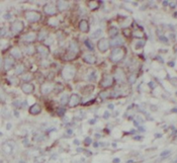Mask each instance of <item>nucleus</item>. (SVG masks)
Masks as SVG:
<instances>
[{"mask_svg": "<svg viewBox=\"0 0 177 163\" xmlns=\"http://www.w3.org/2000/svg\"><path fill=\"white\" fill-rule=\"evenodd\" d=\"M118 162H120V159H118V158H115V159L113 160V163H118Z\"/></svg>", "mask_w": 177, "mask_h": 163, "instance_id": "nucleus-52", "label": "nucleus"}, {"mask_svg": "<svg viewBox=\"0 0 177 163\" xmlns=\"http://www.w3.org/2000/svg\"><path fill=\"white\" fill-rule=\"evenodd\" d=\"M80 102H81V97H80V95L77 94V93H73V94L70 95L68 106L71 108H76V106H79Z\"/></svg>", "mask_w": 177, "mask_h": 163, "instance_id": "nucleus-13", "label": "nucleus"}, {"mask_svg": "<svg viewBox=\"0 0 177 163\" xmlns=\"http://www.w3.org/2000/svg\"><path fill=\"white\" fill-rule=\"evenodd\" d=\"M159 39H160V41H162L163 43H167V42H168V39H167V38H165L164 35H161Z\"/></svg>", "mask_w": 177, "mask_h": 163, "instance_id": "nucleus-48", "label": "nucleus"}, {"mask_svg": "<svg viewBox=\"0 0 177 163\" xmlns=\"http://www.w3.org/2000/svg\"><path fill=\"white\" fill-rule=\"evenodd\" d=\"M101 35H102V30H101V28H98V30H96L95 32H94L92 35H90V38H91V39H96V38L100 37Z\"/></svg>", "mask_w": 177, "mask_h": 163, "instance_id": "nucleus-40", "label": "nucleus"}, {"mask_svg": "<svg viewBox=\"0 0 177 163\" xmlns=\"http://www.w3.org/2000/svg\"><path fill=\"white\" fill-rule=\"evenodd\" d=\"M67 131H68V132H67V133H68L69 135H71V134H73V131H72V130H67Z\"/></svg>", "mask_w": 177, "mask_h": 163, "instance_id": "nucleus-57", "label": "nucleus"}, {"mask_svg": "<svg viewBox=\"0 0 177 163\" xmlns=\"http://www.w3.org/2000/svg\"><path fill=\"white\" fill-rule=\"evenodd\" d=\"M94 147H95V148H97V147H98V144H97V143H94Z\"/></svg>", "mask_w": 177, "mask_h": 163, "instance_id": "nucleus-61", "label": "nucleus"}, {"mask_svg": "<svg viewBox=\"0 0 177 163\" xmlns=\"http://www.w3.org/2000/svg\"><path fill=\"white\" fill-rule=\"evenodd\" d=\"M87 7L90 10H97L100 7V1H96V0H92V1L87 2Z\"/></svg>", "mask_w": 177, "mask_h": 163, "instance_id": "nucleus-27", "label": "nucleus"}, {"mask_svg": "<svg viewBox=\"0 0 177 163\" xmlns=\"http://www.w3.org/2000/svg\"><path fill=\"white\" fill-rule=\"evenodd\" d=\"M9 53H10V56H12L15 60L21 59L22 56H23V53H22V51L18 48V47H13V48H11Z\"/></svg>", "mask_w": 177, "mask_h": 163, "instance_id": "nucleus-19", "label": "nucleus"}, {"mask_svg": "<svg viewBox=\"0 0 177 163\" xmlns=\"http://www.w3.org/2000/svg\"><path fill=\"white\" fill-rule=\"evenodd\" d=\"M22 43L26 45H33L35 41H38V33L35 32H30L25 35H23L21 39Z\"/></svg>", "mask_w": 177, "mask_h": 163, "instance_id": "nucleus-10", "label": "nucleus"}, {"mask_svg": "<svg viewBox=\"0 0 177 163\" xmlns=\"http://www.w3.org/2000/svg\"><path fill=\"white\" fill-rule=\"evenodd\" d=\"M33 78H35V76H33V73L25 72L23 75H21V80L25 83V82H31V80H33Z\"/></svg>", "mask_w": 177, "mask_h": 163, "instance_id": "nucleus-30", "label": "nucleus"}, {"mask_svg": "<svg viewBox=\"0 0 177 163\" xmlns=\"http://www.w3.org/2000/svg\"><path fill=\"white\" fill-rule=\"evenodd\" d=\"M42 11H44V13L46 15L52 17V16H55V15L58 13V8H57V6H56V4L47 3V4H45L44 7H42Z\"/></svg>", "mask_w": 177, "mask_h": 163, "instance_id": "nucleus-8", "label": "nucleus"}, {"mask_svg": "<svg viewBox=\"0 0 177 163\" xmlns=\"http://www.w3.org/2000/svg\"><path fill=\"white\" fill-rule=\"evenodd\" d=\"M8 35V28H5V26H2L0 28V37L1 38H5Z\"/></svg>", "mask_w": 177, "mask_h": 163, "instance_id": "nucleus-38", "label": "nucleus"}, {"mask_svg": "<svg viewBox=\"0 0 177 163\" xmlns=\"http://www.w3.org/2000/svg\"><path fill=\"white\" fill-rule=\"evenodd\" d=\"M64 90V85H63L62 83H60V82H57V83H55V87H54V91H55L56 93L58 92H61V91Z\"/></svg>", "mask_w": 177, "mask_h": 163, "instance_id": "nucleus-37", "label": "nucleus"}, {"mask_svg": "<svg viewBox=\"0 0 177 163\" xmlns=\"http://www.w3.org/2000/svg\"><path fill=\"white\" fill-rule=\"evenodd\" d=\"M2 68L5 72L12 70L13 68H15V59L12 56H6L4 57V59L2 60Z\"/></svg>", "mask_w": 177, "mask_h": 163, "instance_id": "nucleus-6", "label": "nucleus"}, {"mask_svg": "<svg viewBox=\"0 0 177 163\" xmlns=\"http://www.w3.org/2000/svg\"><path fill=\"white\" fill-rule=\"evenodd\" d=\"M14 115L16 116V117H18V116H19L18 115V111H14Z\"/></svg>", "mask_w": 177, "mask_h": 163, "instance_id": "nucleus-60", "label": "nucleus"}, {"mask_svg": "<svg viewBox=\"0 0 177 163\" xmlns=\"http://www.w3.org/2000/svg\"><path fill=\"white\" fill-rule=\"evenodd\" d=\"M6 129H7V130H10V129H11V125L8 124L7 126H6Z\"/></svg>", "mask_w": 177, "mask_h": 163, "instance_id": "nucleus-55", "label": "nucleus"}, {"mask_svg": "<svg viewBox=\"0 0 177 163\" xmlns=\"http://www.w3.org/2000/svg\"><path fill=\"white\" fill-rule=\"evenodd\" d=\"M10 18H11V13L8 12V13H6V14L4 15V19H7V21H8V19H10Z\"/></svg>", "mask_w": 177, "mask_h": 163, "instance_id": "nucleus-49", "label": "nucleus"}, {"mask_svg": "<svg viewBox=\"0 0 177 163\" xmlns=\"http://www.w3.org/2000/svg\"><path fill=\"white\" fill-rule=\"evenodd\" d=\"M113 77L115 79V82H118V83H124V82L127 81V78L125 70L122 68H120V67L115 68V72H113Z\"/></svg>", "mask_w": 177, "mask_h": 163, "instance_id": "nucleus-7", "label": "nucleus"}, {"mask_svg": "<svg viewBox=\"0 0 177 163\" xmlns=\"http://www.w3.org/2000/svg\"><path fill=\"white\" fill-rule=\"evenodd\" d=\"M13 106H14L15 108H19V106H21L22 104L19 100H15V101H13Z\"/></svg>", "mask_w": 177, "mask_h": 163, "instance_id": "nucleus-47", "label": "nucleus"}, {"mask_svg": "<svg viewBox=\"0 0 177 163\" xmlns=\"http://www.w3.org/2000/svg\"><path fill=\"white\" fill-rule=\"evenodd\" d=\"M96 79H97V73H96V71L93 70V69H89L86 74V80L87 81L93 82L95 81Z\"/></svg>", "mask_w": 177, "mask_h": 163, "instance_id": "nucleus-23", "label": "nucleus"}, {"mask_svg": "<svg viewBox=\"0 0 177 163\" xmlns=\"http://www.w3.org/2000/svg\"><path fill=\"white\" fill-rule=\"evenodd\" d=\"M169 65H170V67H173L174 66V63H173V62H170Z\"/></svg>", "mask_w": 177, "mask_h": 163, "instance_id": "nucleus-59", "label": "nucleus"}, {"mask_svg": "<svg viewBox=\"0 0 177 163\" xmlns=\"http://www.w3.org/2000/svg\"><path fill=\"white\" fill-rule=\"evenodd\" d=\"M103 118H104V119H108V118H109V113H108V111H105V113H103Z\"/></svg>", "mask_w": 177, "mask_h": 163, "instance_id": "nucleus-50", "label": "nucleus"}, {"mask_svg": "<svg viewBox=\"0 0 177 163\" xmlns=\"http://www.w3.org/2000/svg\"><path fill=\"white\" fill-rule=\"evenodd\" d=\"M94 89V86L93 85H90V84H89V85H87V86H85L84 88H83V93L84 94H87V93H91L92 92V90Z\"/></svg>", "mask_w": 177, "mask_h": 163, "instance_id": "nucleus-41", "label": "nucleus"}, {"mask_svg": "<svg viewBox=\"0 0 177 163\" xmlns=\"http://www.w3.org/2000/svg\"><path fill=\"white\" fill-rule=\"evenodd\" d=\"M82 60L86 64H88V65H94L97 62V58L92 53H86V54H84L82 56Z\"/></svg>", "mask_w": 177, "mask_h": 163, "instance_id": "nucleus-15", "label": "nucleus"}, {"mask_svg": "<svg viewBox=\"0 0 177 163\" xmlns=\"http://www.w3.org/2000/svg\"><path fill=\"white\" fill-rule=\"evenodd\" d=\"M107 33H108V35L110 37V39H113V38L120 35V30H118V28H115V26H110V28H108V30H107Z\"/></svg>", "mask_w": 177, "mask_h": 163, "instance_id": "nucleus-28", "label": "nucleus"}, {"mask_svg": "<svg viewBox=\"0 0 177 163\" xmlns=\"http://www.w3.org/2000/svg\"><path fill=\"white\" fill-rule=\"evenodd\" d=\"M78 28L81 33H87L90 30V26H89V22L87 19H81L79 22H78Z\"/></svg>", "mask_w": 177, "mask_h": 163, "instance_id": "nucleus-18", "label": "nucleus"}, {"mask_svg": "<svg viewBox=\"0 0 177 163\" xmlns=\"http://www.w3.org/2000/svg\"><path fill=\"white\" fill-rule=\"evenodd\" d=\"M145 44H146V41H139V42H137V44H136V49H139V48H142L143 46H145Z\"/></svg>", "mask_w": 177, "mask_h": 163, "instance_id": "nucleus-45", "label": "nucleus"}, {"mask_svg": "<svg viewBox=\"0 0 177 163\" xmlns=\"http://www.w3.org/2000/svg\"><path fill=\"white\" fill-rule=\"evenodd\" d=\"M89 124H90V125L95 124V120H89Z\"/></svg>", "mask_w": 177, "mask_h": 163, "instance_id": "nucleus-54", "label": "nucleus"}, {"mask_svg": "<svg viewBox=\"0 0 177 163\" xmlns=\"http://www.w3.org/2000/svg\"><path fill=\"white\" fill-rule=\"evenodd\" d=\"M48 24L50 26H59V21L57 19V17L52 16V17H49L48 19Z\"/></svg>", "mask_w": 177, "mask_h": 163, "instance_id": "nucleus-33", "label": "nucleus"}, {"mask_svg": "<svg viewBox=\"0 0 177 163\" xmlns=\"http://www.w3.org/2000/svg\"><path fill=\"white\" fill-rule=\"evenodd\" d=\"M115 79L113 74H104L103 76H102L101 81H100V87L103 89L110 88V87L115 85Z\"/></svg>", "mask_w": 177, "mask_h": 163, "instance_id": "nucleus-5", "label": "nucleus"}, {"mask_svg": "<svg viewBox=\"0 0 177 163\" xmlns=\"http://www.w3.org/2000/svg\"><path fill=\"white\" fill-rule=\"evenodd\" d=\"M24 53L28 56H33L37 53V47H35L33 45H26L24 48Z\"/></svg>", "mask_w": 177, "mask_h": 163, "instance_id": "nucleus-24", "label": "nucleus"}, {"mask_svg": "<svg viewBox=\"0 0 177 163\" xmlns=\"http://www.w3.org/2000/svg\"><path fill=\"white\" fill-rule=\"evenodd\" d=\"M50 52H51L50 47L47 46V45H45L44 43H41L39 46L37 47V53L42 58L48 57V56L50 55Z\"/></svg>", "mask_w": 177, "mask_h": 163, "instance_id": "nucleus-11", "label": "nucleus"}, {"mask_svg": "<svg viewBox=\"0 0 177 163\" xmlns=\"http://www.w3.org/2000/svg\"><path fill=\"white\" fill-rule=\"evenodd\" d=\"M23 16L30 23H35L42 19V13L38 10H25L23 11Z\"/></svg>", "mask_w": 177, "mask_h": 163, "instance_id": "nucleus-3", "label": "nucleus"}, {"mask_svg": "<svg viewBox=\"0 0 177 163\" xmlns=\"http://www.w3.org/2000/svg\"><path fill=\"white\" fill-rule=\"evenodd\" d=\"M109 44H110V48H120V47H124L125 44V40L120 35H118L115 38H113V39L109 40Z\"/></svg>", "mask_w": 177, "mask_h": 163, "instance_id": "nucleus-14", "label": "nucleus"}, {"mask_svg": "<svg viewBox=\"0 0 177 163\" xmlns=\"http://www.w3.org/2000/svg\"><path fill=\"white\" fill-rule=\"evenodd\" d=\"M69 52L73 53V54L77 55L79 54L80 52V46H79V43H78L76 40H72V41H70V43H69V47H68V50Z\"/></svg>", "mask_w": 177, "mask_h": 163, "instance_id": "nucleus-16", "label": "nucleus"}, {"mask_svg": "<svg viewBox=\"0 0 177 163\" xmlns=\"http://www.w3.org/2000/svg\"><path fill=\"white\" fill-rule=\"evenodd\" d=\"M132 37H134L135 39H138V40H142V39H144V38L146 37V35H145L143 28L139 26L137 30H133V35H132Z\"/></svg>", "mask_w": 177, "mask_h": 163, "instance_id": "nucleus-22", "label": "nucleus"}, {"mask_svg": "<svg viewBox=\"0 0 177 163\" xmlns=\"http://www.w3.org/2000/svg\"><path fill=\"white\" fill-rule=\"evenodd\" d=\"M127 56V49L125 47H120V48H115L111 50L110 54H109V60L111 63H118V62L122 61Z\"/></svg>", "mask_w": 177, "mask_h": 163, "instance_id": "nucleus-1", "label": "nucleus"}, {"mask_svg": "<svg viewBox=\"0 0 177 163\" xmlns=\"http://www.w3.org/2000/svg\"><path fill=\"white\" fill-rule=\"evenodd\" d=\"M49 37V32L46 28H42L38 33V41L39 42H45V40Z\"/></svg>", "mask_w": 177, "mask_h": 163, "instance_id": "nucleus-26", "label": "nucleus"}, {"mask_svg": "<svg viewBox=\"0 0 177 163\" xmlns=\"http://www.w3.org/2000/svg\"><path fill=\"white\" fill-rule=\"evenodd\" d=\"M108 108L109 109H113V108H115V106H113V104H108Z\"/></svg>", "mask_w": 177, "mask_h": 163, "instance_id": "nucleus-53", "label": "nucleus"}, {"mask_svg": "<svg viewBox=\"0 0 177 163\" xmlns=\"http://www.w3.org/2000/svg\"><path fill=\"white\" fill-rule=\"evenodd\" d=\"M173 17L174 18H177V11H175V12L173 13Z\"/></svg>", "mask_w": 177, "mask_h": 163, "instance_id": "nucleus-56", "label": "nucleus"}, {"mask_svg": "<svg viewBox=\"0 0 177 163\" xmlns=\"http://www.w3.org/2000/svg\"><path fill=\"white\" fill-rule=\"evenodd\" d=\"M21 90L24 94H28L30 95L31 93H33L35 91V85L30 82H25V83H22L21 85Z\"/></svg>", "mask_w": 177, "mask_h": 163, "instance_id": "nucleus-17", "label": "nucleus"}, {"mask_svg": "<svg viewBox=\"0 0 177 163\" xmlns=\"http://www.w3.org/2000/svg\"><path fill=\"white\" fill-rule=\"evenodd\" d=\"M7 82H11V84H12V85H17V84H18V82H19V79H18V77L13 76V77L9 78V79L7 80Z\"/></svg>", "mask_w": 177, "mask_h": 163, "instance_id": "nucleus-43", "label": "nucleus"}, {"mask_svg": "<svg viewBox=\"0 0 177 163\" xmlns=\"http://www.w3.org/2000/svg\"><path fill=\"white\" fill-rule=\"evenodd\" d=\"M91 143H92V140H91V138H86L85 139V141H84V144L86 145V146H88V145H90Z\"/></svg>", "mask_w": 177, "mask_h": 163, "instance_id": "nucleus-46", "label": "nucleus"}, {"mask_svg": "<svg viewBox=\"0 0 177 163\" xmlns=\"http://www.w3.org/2000/svg\"><path fill=\"white\" fill-rule=\"evenodd\" d=\"M74 144L78 145V144H79V141H78V140H75V141H74Z\"/></svg>", "mask_w": 177, "mask_h": 163, "instance_id": "nucleus-58", "label": "nucleus"}, {"mask_svg": "<svg viewBox=\"0 0 177 163\" xmlns=\"http://www.w3.org/2000/svg\"><path fill=\"white\" fill-rule=\"evenodd\" d=\"M14 72H15V75H16V76H21V75H23L24 73L26 72L25 66L22 65V64H18V65L15 66Z\"/></svg>", "mask_w": 177, "mask_h": 163, "instance_id": "nucleus-25", "label": "nucleus"}, {"mask_svg": "<svg viewBox=\"0 0 177 163\" xmlns=\"http://www.w3.org/2000/svg\"><path fill=\"white\" fill-rule=\"evenodd\" d=\"M24 30V22L21 21V19H15L12 23L10 24L9 32L12 33L13 35H19L22 33V30Z\"/></svg>", "mask_w": 177, "mask_h": 163, "instance_id": "nucleus-4", "label": "nucleus"}, {"mask_svg": "<svg viewBox=\"0 0 177 163\" xmlns=\"http://www.w3.org/2000/svg\"><path fill=\"white\" fill-rule=\"evenodd\" d=\"M110 48V44H109V40L106 38H101L99 41L97 42V49L100 53H105L109 50Z\"/></svg>", "mask_w": 177, "mask_h": 163, "instance_id": "nucleus-9", "label": "nucleus"}, {"mask_svg": "<svg viewBox=\"0 0 177 163\" xmlns=\"http://www.w3.org/2000/svg\"><path fill=\"white\" fill-rule=\"evenodd\" d=\"M84 45L86 46V48L88 49L89 51H94V46L92 45V43H91V41H89V40H85L84 41Z\"/></svg>", "mask_w": 177, "mask_h": 163, "instance_id": "nucleus-39", "label": "nucleus"}, {"mask_svg": "<svg viewBox=\"0 0 177 163\" xmlns=\"http://www.w3.org/2000/svg\"><path fill=\"white\" fill-rule=\"evenodd\" d=\"M110 94L111 92H108L107 90H102L99 92V96L100 98H102V99H107V98H110Z\"/></svg>", "mask_w": 177, "mask_h": 163, "instance_id": "nucleus-36", "label": "nucleus"}, {"mask_svg": "<svg viewBox=\"0 0 177 163\" xmlns=\"http://www.w3.org/2000/svg\"><path fill=\"white\" fill-rule=\"evenodd\" d=\"M56 6H57L58 8V11H63L67 10L69 8V6H70V4H69L68 1H63V0H60V1H57L56 2Z\"/></svg>", "mask_w": 177, "mask_h": 163, "instance_id": "nucleus-20", "label": "nucleus"}, {"mask_svg": "<svg viewBox=\"0 0 177 163\" xmlns=\"http://www.w3.org/2000/svg\"><path fill=\"white\" fill-rule=\"evenodd\" d=\"M10 142H6L3 144V146H2V150H3V152L5 154H11L13 151V149H14V145L13 146H10Z\"/></svg>", "mask_w": 177, "mask_h": 163, "instance_id": "nucleus-29", "label": "nucleus"}, {"mask_svg": "<svg viewBox=\"0 0 177 163\" xmlns=\"http://www.w3.org/2000/svg\"><path fill=\"white\" fill-rule=\"evenodd\" d=\"M69 99H70V96L67 94L66 92L65 93H62V95L60 96V103L62 106H68V102H69Z\"/></svg>", "mask_w": 177, "mask_h": 163, "instance_id": "nucleus-32", "label": "nucleus"}, {"mask_svg": "<svg viewBox=\"0 0 177 163\" xmlns=\"http://www.w3.org/2000/svg\"><path fill=\"white\" fill-rule=\"evenodd\" d=\"M170 153V151H164V152H162V153H161V156H166L167 155V154H169Z\"/></svg>", "mask_w": 177, "mask_h": 163, "instance_id": "nucleus-51", "label": "nucleus"}, {"mask_svg": "<svg viewBox=\"0 0 177 163\" xmlns=\"http://www.w3.org/2000/svg\"><path fill=\"white\" fill-rule=\"evenodd\" d=\"M30 115L33 116H38L40 115V113L42 111V106H40L39 103H33V106H30V109H28Z\"/></svg>", "mask_w": 177, "mask_h": 163, "instance_id": "nucleus-21", "label": "nucleus"}, {"mask_svg": "<svg viewBox=\"0 0 177 163\" xmlns=\"http://www.w3.org/2000/svg\"><path fill=\"white\" fill-rule=\"evenodd\" d=\"M76 73H77V67L74 65H67L63 67L61 71V76L66 81H70L75 77Z\"/></svg>", "mask_w": 177, "mask_h": 163, "instance_id": "nucleus-2", "label": "nucleus"}, {"mask_svg": "<svg viewBox=\"0 0 177 163\" xmlns=\"http://www.w3.org/2000/svg\"><path fill=\"white\" fill-rule=\"evenodd\" d=\"M54 87H55V83L52 82H42L41 84V92L44 95L50 94L52 91H54Z\"/></svg>", "mask_w": 177, "mask_h": 163, "instance_id": "nucleus-12", "label": "nucleus"}, {"mask_svg": "<svg viewBox=\"0 0 177 163\" xmlns=\"http://www.w3.org/2000/svg\"><path fill=\"white\" fill-rule=\"evenodd\" d=\"M76 58H77V55L73 54V53L69 52V51H67L66 53L64 54V56H63V60H65V61H72V60H75Z\"/></svg>", "mask_w": 177, "mask_h": 163, "instance_id": "nucleus-31", "label": "nucleus"}, {"mask_svg": "<svg viewBox=\"0 0 177 163\" xmlns=\"http://www.w3.org/2000/svg\"><path fill=\"white\" fill-rule=\"evenodd\" d=\"M122 35H124V37H125V38H131L132 35H133V30L129 28H124L122 30Z\"/></svg>", "mask_w": 177, "mask_h": 163, "instance_id": "nucleus-35", "label": "nucleus"}, {"mask_svg": "<svg viewBox=\"0 0 177 163\" xmlns=\"http://www.w3.org/2000/svg\"><path fill=\"white\" fill-rule=\"evenodd\" d=\"M56 111H57L58 116L63 117V116H65V113H66V108H65L64 106H61V108H58L57 109H56Z\"/></svg>", "mask_w": 177, "mask_h": 163, "instance_id": "nucleus-42", "label": "nucleus"}, {"mask_svg": "<svg viewBox=\"0 0 177 163\" xmlns=\"http://www.w3.org/2000/svg\"><path fill=\"white\" fill-rule=\"evenodd\" d=\"M54 43V38L53 37H51V35H49L48 38H47L46 40H45V45H47V46H49L50 47L51 45H52Z\"/></svg>", "mask_w": 177, "mask_h": 163, "instance_id": "nucleus-44", "label": "nucleus"}, {"mask_svg": "<svg viewBox=\"0 0 177 163\" xmlns=\"http://www.w3.org/2000/svg\"><path fill=\"white\" fill-rule=\"evenodd\" d=\"M127 83H130V84H134L137 81V74H135V73L129 74L127 78Z\"/></svg>", "mask_w": 177, "mask_h": 163, "instance_id": "nucleus-34", "label": "nucleus"}]
</instances>
